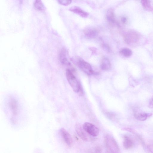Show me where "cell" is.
Returning <instances> with one entry per match:
<instances>
[{"mask_svg":"<svg viewBox=\"0 0 153 153\" xmlns=\"http://www.w3.org/2000/svg\"><path fill=\"white\" fill-rule=\"evenodd\" d=\"M75 130L77 134L79 137L83 141H87L88 140V137L85 131L80 124H76L75 126Z\"/></svg>","mask_w":153,"mask_h":153,"instance_id":"30bf717a","label":"cell"},{"mask_svg":"<svg viewBox=\"0 0 153 153\" xmlns=\"http://www.w3.org/2000/svg\"><path fill=\"white\" fill-rule=\"evenodd\" d=\"M102 47L107 52L109 53L110 51V48L108 45L105 44H103L102 45Z\"/></svg>","mask_w":153,"mask_h":153,"instance_id":"ffe728a7","label":"cell"},{"mask_svg":"<svg viewBox=\"0 0 153 153\" xmlns=\"http://www.w3.org/2000/svg\"><path fill=\"white\" fill-rule=\"evenodd\" d=\"M148 151L150 152L153 153V145H149L147 147Z\"/></svg>","mask_w":153,"mask_h":153,"instance_id":"44dd1931","label":"cell"},{"mask_svg":"<svg viewBox=\"0 0 153 153\" xmlns=\"http://www.w3.org/2000/svg\"><path fill=\"white\" fill-rule=\"evenodd\" d=\"M58 3L62 6H67L71 4L72 0H57Z\"/></svg>","mask_w":153,"mask_h":153,"instance_id":"d6986e66","label":"cell"},{"mask_svg":"<svg viewBox=\"0 0 153 153\" xmlns=\"http://www.w3.org/2000/svg\"><path fill=\"white\" fill-rule=\"evenodd\" d=\"M79 67L85 73L88 75L94 73V72L91 65L88 62L82 59H79L77 62Z\"/></svg>","mask_w":153,"mask_h":153,"instance_id":"277c9868","label":"cell"},{"mask_svg":"<svg viewBox=\"0 0 153 153\" xmlns=\"http://www.w3.org/2000/svg\"><path fill=\"white\" fill-rule=\"evenodd\" d=\"M34 8L38 11H43L45 8L41 0H35L34 5Z\"/></svg>","mask_w":153,"mask_h":153,"instance_id":"e0dca14e","label":"cell"},{"mask_svg":"<svg viewBox=\"0 0 153 153\" xmlns=\"http://www.w3.org/2000/svg\"><path fill=\"white\" fill-rule=\"evenodd\" d=\"M69 10L74 13L77 14L83 18H87L89 15L87 12L77 6H73L70 8Z\"/></svg>","mask_w":153,"mask_h":153,"instance_id":"8fae6325","label":"cell"},{"mask_svg":"<svg viewBox=\"0 0 153 153\" xmlns=\"http://www.w3.org/2000/svg\"><path fill=\"white\" fill-rule=\"evenodd\" d=\"M149 107L151 108H153V98H152L149 102Z\"/></svg>","mask_w":153,"mask_h":153,"instance_id":"603a6c76","label":"cell"},{"mask_svg":"<svg viewBox=\"0 0 153 153\" xmlns=\"http://www.w3.org/2000/svg\"><path fill=\"white\" fill-rule=\"evenodd\" d=\"M141 3L144 9L148 11H151L152 9L149 0H141Z\"/></svg>","mask_w":153,"mask_h":153,"instance_id":"2e32d148","label":"cell"},{"mask_svg":"<svg viewBox=\"0 0 153 153\" xmlns=\"http://www.w3.org/2000/svg\"><path fill=\"white\" fill-rule=\"evenodd\" d=\"M9 107L14 116H16L18 112V105L17 101L13 98H11L8 103Z\"/></svg>","mask_w":153,"mask_h":153,"instance_id":"52a82bcc","label":"cell"},{"mask_svg":"<svg viewBox=\"0 0 153 153\" xmlns=\"http://www.w3.org/2000/svg\"><path fill=\"white\" fill-rule=\"evenodd\" d=\"M139 34L136 32L132 30L127 32L124 36V40L127 44H131L135 43L138 41Z\"/></svg>","mask_w":153,"mask_h":153,"instance_id":"3957f363","label":"cell"},{"mask_svg":"<svg viewBox=\"0 0 153 153\" xmlns=\"http://www.w3.org/2000/svg\"><path fill=\"white\" fill-rule=\"evenodd\" d=\"M67 52L65 48L62 49L60 54V61L62 64L69 65L70 63L68 60L67 58Z\"/></svg>","mask_w":153,"mask_h":153,"instance_id":"7c38bea8","label":"cell"},{"mask_svg":"<svg viewBox=\"0 0 153 153\" xmlns=\"http://www.w3.org/2000/svg\"><path fill=\"white\" fill-rule=\"evenodd\" d=\"M105 141L107 150L109 152L118 153L120 149L115 139L109 135H106L105 137Z\"/></svg>","mask_w":153,"mask_h":153,"instance_id":"7a4b0ae2","label":"cell"},{"mask_svg":"<svg viewBox=\"0 0 153 153\" xmlns=\"http://www.w3.org/2000/svg\"><path fill=\"white\" fill-rule=\"evenodd\" d=\"M100 68L104 71H109L111 68V63L109 60L107 58L104 57L102 59L100 63Z\"/></svg>","mask_w":153,"mask_h":153,"instance_id":"4fadbf2b","label":"cell"},{"mask_svg":"<svg viewBox=\"0 0 153 153\" xmlns=\"http://www.w3.org/2000/svg\"><path fill=\"white\" fill-rule=\"evenodd\" d=\"M152 114L144 112L135 113L134 116L138 120L143 121L146 120L147 118L152 116Z\"/></svg>","mask_w":153,"mask_h":153,"instance_id":"5bb4252c","label":"cell"},{"mask_svg":"<svg viewBox=\"0 0 153 153\" xmlns=\"http://www.w3.org/2000/svg\"><path fill=\"white\" fill-rule=\"evenodd\" d=\"M66 74L67 80L74 91L80 96H82L84 92L82 86L72 71L69 69H67Z\"/></svg>","mask_w":153,"mask_h":153,"instance_id":"6da1fadb","label":"cell"},{"mask_svg":"<svg viewBox=\"0 0 153 153\" xmlns=\"http://www.w3.org/2000/svg\"><path fill=\"white\" fill-rule=\"evenodd\" d=\"M106 19L108 22L112 25H119L117 22L114 10L112 9H109L107 12Z\"/></svg>","mask_w":153,"mask_h":153,"instance_id":"ba28073f","label":"cell"},{"mask_svg":"<svg viewBox=\"0 0 153 153\" xmlns=\"http://www.w3.org/2000/svg\"><path fill=\"white\" fill-rule=\"evenodd\" d=\"M119 53L122 56L125 57H129L132 55V50L129 48H124L120 50Z\"/></svg>","mask_w":153,"mask_h":153,"instance_id":"ac0fdd59","label":"cell"},{"mask_svg":"<svg viewBox=\"0 0 153 153\" xmlns=\"http://www.w3.org/2000/svg\"><path fill=\"white\" fill-rule=\"evenodd\" d=\"M83 128L87 133L93 136H97L99 134V131L98 129L92 123L89 122L84 123Z\"/></svg>","mask_w":153,"mask_h":153,"instance_id":"5b68a950","label":"cell"},{"mask_svg":"<svg viewBox=\"0 0 153 153\" xmlns=\"http://www.w3.org/2000/svg\"><path fill=\"white\" fill-rule=\"evenodd\" d=\"M123 145L124 148L127 149L132 148L134 146V143L132 140L127 136L124 137Z\"/></svg>","mask_w":153,"mask_h":153,"instance_id":"9a60e30c","label":"cell"},{"mask_svg":"<svg viewBox=\"0 0 153 153\" xmlns=\"http://www.w3.org/2000/svg\"><path fill=\"white\" fill-rule=\"evenodd\" d=\"M61 136L66 144L69 146H71L72 144V140L70 134L64 128L60 130Z\"/></svg>","mask_w":153,"mask_h":153,"instance_id":"8992f818","label":"cell"},{"mask_svg":"<svg viewBox=\"0 0 153 153\" xmlns=\"http://www.w3.org/2000/svg\"><path fill=\"white\" fill-rule=\"evenodd\" d=\"M99 34V31L95 28H88L84 31V35L88 39H94L98 36Z\"/></svg>","mask_w":153,"mask_h":153,"instance_id":"9c48e42d","label":"cell"},{"mask_svg":"<svg viewBox=\"0 0 153 153\" xmlns=\"http://www.w3.org/2000/svg\"><path fill=\"white\" fill-rule=\"evenodd\" d=\"M127 19L126 17H123L121 18V21L122 23L124 24L126 23L127 22Z\"/></svg>","mask_w":153,"mask_h":153,"instance_id":"7402d4cb","label":"cell"}]
</instances>
